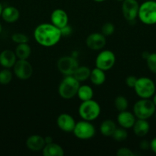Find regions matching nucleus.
<instances>
[{
	"mask_svg": "<svg viewBox=\"0 0 156 156\" xmlns=\"http://www.w3.org/2000/svg\"><path fill=\"white\" fill-rule=\"evenodd\" d=\"M2 10H3V8H2V4L0 3V16L2 15Z\"/></svg>",
	"mask_w": 156,
	"mask_h": 156,
	"instance_id": "nucleus-40",
	"label": "nucleus"
},
{
	"mask_svg": "<svg viewBox=\"0 0 156 156\" xmlns=\"http://www.w3.org/2000/svg\"><path fill=\"white\" fill-rule=\"evenodd\" d=\"M90 79L93 85H97V86L102 85L106 82L105 71L96 67L93 70H91Z\"/></svg>",
	"mask_w": 156,
	"mask_h": 156,
	"instance_id": "nucleus-22",
	"label": "nucleus"
},
{
	"mask_svg": "<svg viewBox=\"0 0 156 156\" xmlns=\"http://www.w3.org/2000/svg\"><path fill=\"white\" fill-rule=\"evenodd\" d=\"M13 68L15 75L21 80H27L30 79L33 73V68L27 59L17 60Z\"/></svg>",
	"mask_w": 156,
	"mask_h": 156,
	"instance_id": "nucleus-10",
	"label": "nucleus"
},
{
	"mask_svg": "<svg viewBox=\"0 0 156 156\" xmlns=\"http://www.w3.org/2000/svg\"><path fill=\"white\" fill-rule=\"evenodd\" d=\"M156 111V107L150 98H141L135 103L133 114L137 119L148 120Z\"/></svg>",
	"mask_w": 156,
	"mask_h": 156,
	"instance_id": "nucleus-5",
	"label": "nucleus"
},
{
	"mask_svg": "<svg viewBox=\"0 0 156 156\" xmlns=\"http://www.w3.org/2000/svg\"><path fill=\"white\" fill-rule=\"evenodd\" d=\"M90 73H91V70L89 67L85 66H79L73 73V76L80 82H84L90 79Z\"/></svg>",
	"mask_w": 156,
	"mask_h": 156,
	"instance_id": "nucleus-25",
	"label": "nucleus"
},
{
	"mask_svg": "<svg viewBox=\"0 0 156 156\" xmlns=\"http://www.w3.org/2000/svg\"><path fill=\"white\" fill-rule=\"evenodd\" d=\"M45 145L44 138L39 135L30 136L26 140V146L32 152L42 151Z\"/></svg>",
	"mask_w": 156,
	"mask_h": 156,
	"instance_id": "nucleus-16",
	"label": "nucleus"
},
{
	"mask_svg": "<svg viewBox=\"0 0 156 156\" xmlns=\"http://www.w3.org/2000/svg\"><path fill=\"white\" fill-rule=\"evenodd\" d=\"M149 54L150 53H148V52H143L142 53V57H143V59H146L148 57V56H149Z\"/></svg>",
	"mask_w": 156,
	"mask_h": 156,
	"instance_id": "nucleus-38",
	"label": "nucleus"
},
{
	"mask_svg": "<svg viewBox=\"0 0 156 156\" xmlns=\"http://www.w3.org/2000/svg\"><path fill=\"white\" fill-rule=\"evenodd\" d=\"M73 133L79 140H88L94 136L96 134V129L91 121L83 120L76 123Z\"/></svg>",
	"mask_w": 156,
	"mask_h": 156,
	"instance_id": "nucleus-7",
	"label": "nucleus"
},
{
	"mask_svg": "<svg viewBox=\"0 0 156 156\" xmlns=\"http://www.w3.org/2000/svg\"><path fill=\"white\" fill-rule=\"evenodd\" d=\"M117 128L116 123L113 121V120H110L107 119L104 121L102 122L99 126V131H100L101 134L103 135L104 136H112L113 133L115 132L116 129Z\"/></svg>",
	"mask_w": 156,
	"mask_h": 156,
	"instance_id": "nucleus-21",
	"label": "nucleus"
},
{
	"mask_svg": "<svg viewBox=\"0 0 156 156\" xmlns=\"http://www.w3.org/2000/svg\"><path fill=\"white\" fill-rule=\"evenodd\" d=\"M106 44V37L102 33H95L90 34L88 35L86 40V44L87 47L92 50H100L104 48Z\"/></svg>",
	"mask_w": 156,
	"mask_h": 156,
	"instance_id": "nucleus-12",
	"label": "nucleus"
},
{
	"mask_svg": "<svg viewBox=\"0 0 156 156\" xmlns=\"http://www.w3.org/2000/svg\"><path fill=\"white\" fill-rule=\"evenodd\" d=\"M78 112L83 120L92 122L99 117L101 113L100 105L93 99L82 101L78 108Z\"/></svg>",
	"mask_w": 156,
	"mask_h": 156,
	"instance_id": "nucleus-3",
	"label": "nucleus"
},
{
	"mask_svg": "<svg viewBox=\"0 0 156 156\" xmlns=\"http://www.w3.org/2000/svg\"><path fill=\"white\" fill-rule=\"evenodd\" d=\"M147 66L152 73L156 74V53H150L146 59Z\"/></svg>",
	"mask_w": 156,
	"mask_h": 156,
	"instance_id": "nucleus-29",
	"label": "nucleus"
},
{
	"mask_svg": "<svg viewBox=\"0 0 156 156\" xmlns=\"http://www.w3.org/2000/svg\"><path fill=\"white\" fill-rule=\"evenodd\" d=\"M150 149L154 154H156V137L152 139V140L150 142Z\"/></svg>",
	"mask_w": 156,
	"mask_h": 156,
	"instance_id": "nucleus-36",
	"label": "nucleus"
},
{
	"mask_svg": "<svg viewBox=\"0 0 156 156\" xmlns=\"http://www.w3.org/2000/svg\"><path fill=\"white\" fill-rule=\"evenodd\" d=\"M80 82L73 76H66L60 83L58 87V94L62 98L69 100L77 94L80 87Z\"/></svg>",
	"mask_w": 156,
	"mask_h": 156,
	"instance_id": "nucleus-2",
	"label": "nucleus"
},
{
	"mask_svg": "<svg viewBox=\"0 0 156 156\" xmlns=\"http://www.w3.org/2000/svg\"><path fill=\"white\" fill-rule=\"evenodd\" d=\"M114 105L116 107V110L120 111H126L127 108L128 106V100L125 97L122 95H119L115 98L114 101Z\"/></svg>",
	"mask_w": 156,
	"mask_h": 156,
	"instance_id": "nucleus-26",
	"label": "nucleus"
},
{
	"mask_svg": "<svg viewBox=\"0 0 156 156\" xmlns=\"http://www.w3.org/2000/svg\"><path fill=\"white\" fill-rule=\"evenodd\" d=\"M117 1H119V2H122V1H124V0H117Z\"/></svg>",
	"mask_w": 156,
	"mask_h": 156,
	"instance_id": "nucleus-43",
	"label": "nucleus"
},
{
	"mask_svg": "<svg viewBox=\"0 0 156 156\" xmlns=\"http://www.w3.org/2000/svg\"><path fill=\"white\" fill-rule=\"evenodd\" d=\"M34 37L38 44L46 47L56 45L62 37L61 29L51 23H43L35 27Z\"/></svg>",
	"mask_w": 156,
	"mask_h": 156,
	"instance_id": "nucleus-1",
	"label": "nucleus"
},
{
	"mask_svg": "<svg viewBox=\"0 0 156 156\" xmlns=\"http://www.w3.org/2000/svg\"><path fill=\"white\" fill-rule=\"evenodd\" d=\"M57 66L60 73L64 76H73L79 64L75 57L70 56H64L60 58L57 62Z\"/></svg>",
	"mask_w": 156,
	"mask_h": 156,
	"instance_id": "nucleus-9",
	"label": "nucleus"
},
{
	"mask_svg": "<svg viewBox=\"0 0 156 156\" xmlns=\"http://www.w3.org/2000/svg\"><path fill=\"white\" fill-rule=\"evenodd\" d=\"M94 2H102L106 1V0H93Z\"/></svg>",
	"mask_w": 156,
	"mask_h": 156,
	"instance_id": "nucleus-41",
	"label": "nucleus"
},
{
	"mask_svg": "<svg viewBox=\"0 0 156 156\" xmlns=\"http://www.w3.org/2000/svg\"><path fill=\"white\" fill-rule=\"evenodd\" d=\"M2 30V24H1V23H0V34H1Z\"/></svg>",
	"mask_w": 156,
	"mask_h": 156,
	"instance_id": "nucleus-42",
	"label": "nucleus"
},
{
	"mask_svg": "<svg viewBox=\"0 0 156 156\" xmlns=\"http://www.w3.org/2000/svg\"><path fill=\"white\" fill-rule=\"evenodd\" d=\"M139 5L137 0H124L122 1V12L126 21H134L138 18Z\"/></svg>",
	"mask_w": 156,
	"mask_h": 156,
	"instance_id": "nucleus-11",
	"label": "nucleus"
},
{
	"mask_svg": "<svg viewBox=\"0 0 156 156\" xmlns=\"http://www.w3.org/2000/svg\"><path fill=\"white\" fill-rule=\"evenodd\" d=\"M61 34H62V37L63 36H67V35L70 34L72 30H71V27H70V26L67 24V26H65V27L61 29Z\"/></svg>",
	"mask_w": 156,
	"mask_h": 156,
	"instance_id": "nucleus-35",
	"label": "nucleus"
},
{
	"mask_svg": "<svg viewBox=\"0 0 156 156\" xmlns=\"http://www.w3.org/2000/svg\"><path fill=\"white\" fill-rule=\"evenodd\" d=\"M154 115H155V119H156V111H155V113H154Z\"/></svg>",
	"mask_w": 156,
	"mask_h": 156,
	"instance_id": "nucleus-44",
	"label": "nucleus"
},
{
	"mask_svg": "<svg viewBox=\"0 0 156 156\" xmlns=\"http://www.w3.org/2000/svg\"><path fill=\"white\" fill-rule=\"evenodd\" d=\"M115 31V26L111 22H106L102 24L101 27V33L106 37L111 36Z\"/></svg>",
	"mask_w": 156,
	"mask_h": 156,
	"instance_id": "nucleus-30",
	"label": "nucleus"
},
{
	"mask_svg": "<svg viewBox=\"0 0 156 156\" xmlns=\"http://www.w3.org/2000/svg\"><path fill=\"white\" fill-rule=\"evenodd\" d=\"M44 141L46 144H49V143H53V139L51 136H46L44 137Z\"/></svg>",
	"mask_w": 156,
	"mask_h": 156,
	"instance_id": "nucleus-37",
	"label": "nucleus"
},
{
	"mask_svg": "<svg viewBox=\"0 0 156 156\" xmlns=\"http://www.w3.org/2000/svg\"><path fill=\"white\" fill-rule=\"evenodd\" d=\"M68 15L64 10L57 9L52 12L50 15V22L58 28L61 29L68 24Z\"/></svg>",
	"mask_w": 156,
	"mask_h": 156,
	"instance_id": "nucleus-14",
	"label": "nucleus"
},
{
	"mask_svg": "<svg viewBox=\"0 0 156 156\" xmlns=\"http://www.w3.org/2000/svg\"><path fill=\"white\" fill-rule=\"evenodd\" d=\"M115 63H116V56L113 51L109 50L101 51L97 55L95 60L96 67L103 71L111 69L114 66Z\"/></svg>",
	"mask_w": 156,
	"mask_h": 156,
	"instance_id": "nucleus-8",
	"label": "nucleus"
},
{
	"mask_svg": "<svg viewBox=\"0 0 156 156\" xmlns=\"http://www.w3.org/2000/svg\"><path fill=\"white\" fill-rule=\"evenodd\" d=\"M133 132L137 136L143 137L148 133L150 130V124L147 120L137 119L132 126Z\"/></svg>",
	"mask_w": 156,
	"mask_h": 156,
	"instance_id": "nucleus-18",
	"label": "nucleus"
},
{
	"mask_svg": "<svg viewBox=\"0 0 156 156\" xmlns=\"http://www.w3.org/2000/svg\"><path fill=\"white\" fill-rule=\"evenodd\" d=\"M138 18L146 25L156 24V2L153 0L144 2L139 5Z\"/></svg>",
	"mask_w": 156,
	"mask_h": 156,
	"instance_id": "nucleus-4",
	"label": "nucleus"
},
{
	"mask_svg": "<svg viewBox=\"0 0 156 156\" xmlns=\"http://www.w3.org/2000/svg\"><path fill=\"white\" fill-rule=\"evenodd\" d=\"M42 154L44 156H64V150L60 145L53 142L44 146Z\"/></svg>",
	"mask_w": 156,
	"mask_h": 156,
	"instance_id": "nucleus-20",
	"label": "nucleus"
},
{
	"mask_svg": "<svg viewBox=\"0 0 156 156\" xmlns=\"http://www.w3.org/2000/svg\"><path fill=\"white\" fill-rule=\"evenodd\" d=\"M15 55L18 59H27L32 53V49L28 43L19 44L15 50Z\"/></svg>",
	"mask_w": 156,
	"mask_h": 156,
	"instance_id": "nucleus-23",
	"label": "nucleus"
},
{
	"mask_svg": "<svg viewBox=\"0 0 156 156\" xmlns=\"http://www.w3.org/2000/svg\"><path fill=\"white\" fill-rule=\"evenodd\" d=\"M57 125L58 128L65 133H73L76 125L74 118L67 113H64L58 116L57 119Z\"/></svg>",
	"mask_w": 156,
	"mask_h": 156,
	"instance_id": "nucleus-13",
	"label": "nucleus"
},
{
	"mask_svg": "<svg viewBox=\"0 0 156 156\" xmlns=\"http://www.w3.org/2000/svg\"><path fill=\"white\" fill-rule=\"evenodd\" d=\"M153 101V103H154V105H155L156 107V93H154V95L152 96V100H151Z\"/></svg>",
	"mask_w": 156,
	"mask_h": 156,
	"instance_id": "nucleus-39",
	"label": "nucleus"
},
{
	"mask_svg": "<svg viewBox=\"0 0 156 156\" xmlns=\"http://www.w3.org/2000/svg\"><path fill=\"white\" fill-rule=\"evenodd\" d=\"M12 40L13 42L16 44H24V43H28L29 38L26 34L23 33H15L12 34Z\"/></svg>",
	"mask_w": 156,
	"mask_h": 156,
	"instance_id": "nucleus-31",
	"label": "nucleus"
},
{
	"mask_svg": "<svg viewBox=\"0 0 156 156\" xmlns=\"http://www.w3.org/2000/svg\"><path fill=\"white\" fill-rule=\"evenodd\" d=\"M76 95L82 101L90 100V99H93V90L90 85H80Z\"/></svg>",
	"mask_w": 156,
	"mask_h": 156,
	"instance_id": "nucleus-24",
	"label": "nucleus"
},
{
	"mask_svg": "<svg viewBox=\"0 0 156 156\" xmlns=\"http://www.w3.org/2000/svg\"><path fill=\"white\" fill-rule=\"evenodd\" d=\"M116 155H117V156H133L134 155V153L128 148L122 147L118 149L117 152H116Z\"/></svg>",
	"mask_w": 156,
	"mask_h": 156,
	"instance_id": "nucleus-32",
	"label": "nucleus"
},
{
	"mask_svg": "<svg viewBox=\"0 0 156 156\" xmlns=\"http://www.w3.org/2000/svg\"><path fill=\"white\" fill-rule=\"evenodd\" d=\"M17 61L15 52L10 50H5L0 53V64L4 68L9 69L14 66Z\"/></svg>",
	"mask_w": 156,
	"mask_h": 156,
	"instance_id": "nucleus-17",
	"label": "nucleus"
},
{
	"mask_svg": "<svg viewBox=\"0 0 156 156\" xmlns=\"http://www.w3.org/2000/svg\"><path fill=\"white\" fill-rule=\"evenodd\" d=\"M3 20L8 23H14L18 20L20 17L19 11L13 6H8L3 9L2 12Z\"/></svg>",
	"mask_w": 156,
	"mask_h": 156,
	"instance_id": "nucleus-19",
	"label": "nucleus"
},
{
	"mask_svg": "<svg viewBox=\"0 0 156 156\" xmlns=\"http://www.w3.org/2000/svg\"><path fill=\"white\" fill-rule=\"evenodd\" d=\"M133 88L140 98H151L156 91L155 83L148 77H140L137 79Z\"/></svg>",
	"mask_w": 156,
	"mask_h": 156,
	"instance_id": "nucleus-6",
	"label": "nucleus"
},
{
	"mask_svg": "<svg viewBox=\"0 0 156 156\" xmlns=\"http://www.w3.org/2000/svg\"><path fill=\"white\" fill-rule=\"evenodd\" d=\"M136 120V117L135 114L128 111H120L117 116V122L119 125L121 127L126 129L132 128Z\"/></svg>",
	"mask_w": 156,
	"mask_h": 156,
	"instance_id": "nucleus-15",
	"label": "nucleus"
},
{
	"mask_svg": "<svg viewBox=\"0 0 156 156\" xmlns=\"http://www.w3.org/2000/svg\"><path fill=\"white\" fill-rule=\"evenodd\" d=\"M12 79V73L9 69L5 68L0 71V84L8 85Z\"/></svg>",
	"mask_w": 156,
	"mask_h": 156,
	"instance_id": "nucleus-28",
	"label": "nucleus"
},
{
	"mask_svg": "<svg viewBox=\"0 0 156 156\" xmlns=\"http://www.w3.org/2000/svg\"><path fill=\"white\" fill-rule=\"evenodd\" d=\"M138 78H136L135 76H127L126 79H125V85H127L129 88H134L135 85L136 83V81H137Z\"/></svg>",
	"mask_w": 156,
	"mask_h": 156,
	"instance_id": "nucleus-33",
	"label": "nucleus"
},
{
	"mask_svg": "<svg viewBox=\"0 0 156 156\" xmlns=\"http://www.w3.org/2000/svg\"><path fill=\"white\" fill-rule=\"evenodd\" d=\"M139 147L142 150H148V149H150V143L147 140H142L139 143Z\"/></svg>",
	"mask_w": 156,
	"mask_h": 156,
	"instance_id": "nucleus-34",
	"label": "nucleus"
},
{
	"mask_svg": "<svg viewBox=\"0 0 156 156\" xmlns=\"http://www.w3.org/2000/svg\"><path fill=\"white\" fill-rule=\"evenodd\" d=\"M155 83H156V79H155Z\"/></svg>",
	"mask_w": 156,
	"mask_h": 156,
	"instance_id": "nucleus-45",
	"label": "nucleus"
},
{
	"mask_svg": "<svg viewBox=\"0 0 156 156\" xmlns=\"http://www.w3.org/2000/svg\"><path fill=\"white\" fill-rule=\"evenodd\" d=\"M112 137L116 141L122 142L127 139V137H128V133H127L126 129L120 126L119 128H116L115 132L113 133Z\"/></svg>",
	"mask_w": 156,
	"mask_h": 156,
	"instance_id": "nucleus-27",
	"label": "nucleus"
}]
</instances>
